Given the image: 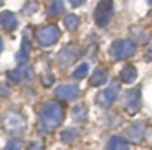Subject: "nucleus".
Returning <instances> with one entry per match:
<instances>
[{
  "mask_svg": "<svg viewBox=\"0 0 152 150\" xmlns=\"http://www.w3.org/2000/svg\"><path fill=\"white\" fill-rule=\"evenodd\" d=\"M73 117L78 120V122H82L87 119V107L85 106H76L73 109Z\"/></svg>",
  "mask_w": 152,
  "mask_h": 150,
  "instance_id": "ddd939ff",
  "label": "nucleus"
},
{
  "mask_svg": "<svg viewBox=\"0 0 152 150\" xmlns=\"http://www.w3.org/2000/svg\"><path fill=\"white\" fill-rule=\"evenodd\" d=\"M34 9H36V5H34V3H28V8H27L26 11H27V12H33Z\"/></svg>",
  "mask_w": 152,
  "mask_h": 150,
  "instance_id": "412c9836",
  "label": "nucleus"
},
{
  "mask_svg": "<svg viewBox=\"0 0 152 150\" xmlns=\"http://www.w3.org/2000/svg\"><path fill=\"white\" fill-rule=\"evenodd\" d=\"M112 12H113L112 0H102L94 11V20H96L97 25H100V27L106 25L112 17Z\"/></svg>",
  "mask_w": 152,
  "mask_h": 150,
  "instance_id": "f03ea898",
  "label": "nucleus"
},
{
  "mask_svg": "<svg viewBox=\"0 0 152 150\" xmlns=\"http://www.w3.org/2000/svg\"><path fill=\"white\" fill-rule=\"evenodd\" d=\"M110 52L115 58H125L134 52V45L130 40H118L112 45Z\"/></svg>",
  "mask_w": 152,
  "mask_h": 150,
  "instance_id": "20e7f679",
  "label": "nucleus"
},
{
  "mask_svg": "<svg viewBox=\"0 0 152 150\" xmlns=\"http://www.w3.org/2000/svg\"><path fill=\"white\" fill-rule=\"evenodd\" d=\"M63 11H64V6H63L61 0H54V2L49 5V14L51 15H60Z\"/></svg>",
  "mask_w": 152,
  "mask_h": 150,
  "instance_id": "4468645a",
  "label": "nucleus"
},
{
  "mask_svg": "<svg viewBox=\"0 0 152 150\" xmlns=\"http://www.w3.org/2000/svg\"><path fill=\"white\" fill-rule=\"evenodd\" d=\"M69 2H70V5H72V6L78 8V6H81V5H82L84 0H69Z\"/></svg>",
  "mask_w": 152,
  "mask_h": 150,
  "instance_id": "6ab92c4d",
  "label": "nucleus"
},
{
  "mask_svg": "<svg viewBox=\"0 0 152 150\" xmlns=\"http://www.w3.org/2000/svg\"><path fill=\"white\" fill-rule=\"evenodd\" d=\"M0 2H2V0H0Z\"/></svg>",
  "mask_w": 152,
  "mask_h": 150,
  "instance_id": "5701e85b",
  "label": "nucleus"
},
{
  "mask_svg": "<svg viewBox=\"0 0 152 150\" xmlns=\"http://www.w3.org/2000/svg\"><path fill=\"white\" fill-rule=\"evenodd\" d=\"M64 24H66L67 28L75 30L76 27L79 25V20H78V17H76V15H67L66 20H64Z\"/></svg>",
  "mask_w": 152,
  "mask_h": 150,
  "instance_id": "2eb2a0df",
  "label": "nucleus"
},
{
  "mask_svg": "<svg viewBox=\"0 0 152 150\" xmlns=\"http://www.w3.org/2000/svg\"><path fill=\"white\" fill-rule=\"evenodd\" d=\"M3 48V42H2V37H0V49Z\"/></svg>",
  "mask_w": 152,
  "mask_h": 150,
  "instance_id": "4be33fe9",
  "label": "nucleus"
},
{
  "mask_svg": "<svg viewBox=\"0 0 152 150\" xmlns=\"http://www.w3.org/2000/svg\"><path fill=\"white\" fill-rule=\"evenodd\" d=\"M64 112L58 103H49L42 112V125L45 129H54L63 120Z\"/></svg>",
  "mask_w": 152,
  "mask_h": 150,
  "instance_id": "f257e3e1",
  "label": "nucleus"
},
{
  "mask_svg": "<svg viewBox=\"0 0 152 150\" xmlns=\"http://www.w3.org/2000/svg\"><path fill=\"white\" fill-rule=\"evenodd\" d=\"M0 25L6 30H14L17 25H18V20L15 17V14L9 12V11H5L0 14Z\"/></svg>",
  "mask_w": 152,
  "mask_h": 150,
  "instance_id": "6e6552de",
  "label": "nucleus"
},
{
  "mask_svg": "<svg viewBox=\"0 0 152 150\" xmlns=\"http://www.w3.org/2000/svg\"><path fill=\"white\" fill-rule=\"evenodd\" d=\"M5 122H6V126L12 131H21L24 128V120L18 114H9Z\"/></svg>",
  "mask_w": 152,
  "mask_h": 150,
  "instance_id": "1a4fd4ad",
  "label": "nucleus"
},
{
  "mask_svg": "<svg viewBox=\"0 0 152 150\" xmlns=\"http://www.w3.org/2000/svg\"><path fill=\"white\" fill-rule=\"evenodd\" d=\"M116 94H118V88H116V82H113L110 88H107V89H104V91H102L99 94L97 101L100 104H103V106H109L116 98Z\"/></svg>",
  "mask_w": 152,
  "mask_h": 150,
  "instance_id": "423d86ee",
  "label": "nucleus"
},
{
  "mask_svg": "<svg viewBox=\"0 0 152 150\" xmlns=\"http://www.w3.org/2000/svg\"><path fill=\"white\" fill-rule=\"evenodd\" d=\"M110 150H127V147L119 138H113L110 141Z\"/></svg>",
  "mask_w": 152,
  "mask_h": 150,
  "instance_id": "f3484780",
  "label": "nucleus"
},
{
  "mask_svg": "<svg viewBox=\"0 0 152 150\" xmlns=\"http://www.w3.org/2000/svg\"><path fill=\"white\" fill-rule=\"evenodd\" d=\"M87 71H88V64H81L78 68L73 71V78L75 79H82L87 74Z\"/></svg>",
  "mask_w": 152,
  "mask_h": 150,
  "instance_id": "dca6fc26",
  "label": "nucleus"
},
{
  "mask_svg": "<svg viewBox=\"0 0 152 150\" xmlns=\"http://www.w3.org/2000/svg\"><path fill=\"white\" fill-rule=\"evenodd\" d=\"M76 48H66L61 54H60V61L63 62V65L70 64L75 58H76Z\"/></svg>",
  "mask_w": 152,
  "mask_h": 150,
  "instance_id": "9b49d317",
  "label": "nucleus"
},
{
  "mask_svg": "<svg viewBox=\"0 0 152 150\" xmlns=\"http://www.w3.org/2000/svg\"><path fill=\"white\" fill-rule=\"evenodd\" d=\"M60 36V31L55 25H48V27H43L39 33H37V40L40 45L43 46H51L57 42Z\"/></svg>",
  "mask_w": 152,
  "mask_h": 150,
  "instance_id": "7ed1b4c3",
  "label": "nucleus"
},
{
  "mask_svg": "<svg viewBox=\"0 0 152 150\" xmlns=\"http://www.w3.org/2000/svg\"><path fill=\"white\" fill-rule=\"evenodd\" d=\"M42 82H43V85H52V82H54V78H52V76H49L48 79L45 78V79H43Z\"/></svg>",
  "mask_w": 152,
  "mask_h": 150,
  "instance_id": "aec40b11",
  "label": "nucleus"
},
{
  "mask_svg": "<svg viewBox=\"0 0 152 150\" xmlns=\"http://www.w3.org/2000/svg\"><path fill=\"white\" fill-rule=\"evenodd\" d=\"M31 76H33V70L27 64H21L17 70H14V71L9 73V78L14 82H20L23 79H31Z\"/></svg>",
  "mask_w": 152,
  "mask_h": 150,
  "instance_id": "39448f33",
  "label": "nucleus"
},
{
  "mask_svg": "<svg viewBox=\"0 0 152 150\" xmlns=\"http://www.w3.org/2000/svg\"><path fill=\"white\" fill-rule=\"evenodd\" d=\"M136 68L134 67H131V65H127V67H124L122 68V71H121V79L125 82V83H131L134 79H136Z\"/></svg>",
  "mask_w": 152,
  "mask_h": 150,
  "instance_id": "f8f14e48",
  "label": "nucleus"
},
{
  "mask_svg": "<svg viewBox=\"0 0 152 150\" xmlns=\"http://www.w3.org/2000/svg\"><path fill=\"white\" fill-rule=\"evenodd\" d=\"M57 97H60L61 100H75L76 97L79 95V89L76 86H70V85H64V86H60L57 91H55Z\"/></svg>",
  "mask_w": 152,
  "mask_h": 150,
  "instance_id": "0eeeda50",
  "label": "nucleus"
},
{
  "mask_svg": "<svg viewBox=\"0 0 152 150\" xmlns=\"http://www.w3.org/2000/svg\"><path fill=\"white\" fill-rule=\"evenodd\" d=\"M106 80H107L106 71L102 70V68H97V70L94 71V74H93V78H91V85H94V86H102Z\"/></svg>",
  "mask_w": 152,
  "mask_h": 150,
  "instance_id": "9d476101",
  "label": "nucleus"
},
{
  "mask_svg": "<svg viewBox=\"0 0 152 150\" xmlns=\"http://www.w3.org/2000/svg\"><path fill=\"white\" fill-rule=\"evenodd\" d=\"M8 150H21V144L18 141H12V143H9Z\"/></svg>",
  "mask_w": 152,
  "mask_h": 150,
  "instance_id": "a211bd4d",
  "label": "nucleus"
}]
</instances>
